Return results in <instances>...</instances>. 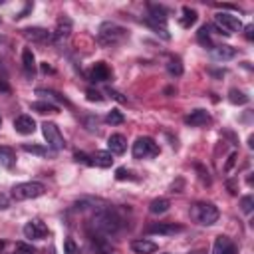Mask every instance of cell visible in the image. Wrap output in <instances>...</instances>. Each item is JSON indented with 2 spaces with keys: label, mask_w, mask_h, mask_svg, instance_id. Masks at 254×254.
<instances>
[{
  "label": "cell",
  "mask_w": 254,
  "mask_h": 254,
  "mask_svg": "<svg viewBox=\"0 0 254 254\" xmlns=\"http://www.w3.org/2000/svg\"><path fill=\"white\" fill-rule=\"evenodd\" d=\"M91 228L101 236H111V234H117L123 228V218L113 206L105 204V206H101V208H97L93 212Z\"/></svg>",
  "instance_id": "6da1fadb"
},
{
  "label": "cell",
  "mask_w": 254,
  "mask_h": 254,
  "mask_svg": "<svg viewBox=\"0 0 254 254\" xmlns=\"http://www.w3.org/2000/svg\"><path fill=\"white\" fill-rule=\"evenodd\" d=\"M97 38L103 46H113V44H119L127 38V30L115 22H103L99 26V32H97Z\"/></svg>",
  "instance_id": "7a4b0ae2"
},
{
  "label": "cell",
  "mask_w": 254,
  "mask_h": 254,
  "mask_svg": "<svg viewBox=\"0 0 254 254\" xmlns=\"http://www.w3.org/2000/svg\"><path fill=\"white\" fill-rule=\"evenodd\" d=\"M190 216L202 224V226H210L218 220V208L212 202H194L190 206Z\"/></svg>",
  "instance_id": "3957f363"
},
{
  "label": "cell",
  "mask_w": 254,
  "mask_h": 254,
  "mask_svg": "<svg viewBox=\"0 0 254 254\" xmlns=\"http://www.w3.org/2000/svg\"><path fill=\"white\" fill-rule=\"evenodd\" d=\"M46 192V187L42 183L36 181H28V183H20L12 187V198L16 200H30V198H38Z\"/></svg>",
  "instance_id": "277c9868"
},
{
  "label": "cell",
  "mask_w": 254,
  "mask_h": 254,
  "mask_svg": "<svg viewBox=\"0 0 254 254\" xmlns=\"http://www.w3.org/2000/svg\"><path fill=\"white\" fill-rule=\"evenodd\" d=\"M159 155V145L151 137H137L133 143V157L135 159H151Z\"/></svg>",
  "instance_id": "5b68a950"
},
{
  "label": "cell",
  "mask_w": 254,
  "mask_h": 254,
  "mask_svg": "<svg viewBox=\"0 0 254 254\" xmlns=\"http://www.w3.org/2000/svg\"><path fill=\"white\" fill-rule=\"evenodd\" d=\"M42 133H44V139H46V143H48L50 149L60 151V149L65 147V139H64V135L60 133V127H58L56 123L44 121V123H42Z\"/></svg>",
  "instance_id": "8992f818"
},
{
  "label": "cell",
  "mask_w": 254,
  "mask_h": 254,
  "mask_svg": "<svg viewBox=\"0 0 254 254\" xmlns=\"http://www.w3.org/2000/svg\"><path fill=\"white\" fill-rule=\"evenodd\" d=\"M214 22H216V26H218L222 32H226L228 36H230L232 32H240V30L244 28L238 16H232V14H226V12H218V14L214 16Z\"/></svg>",
  "instance_id": "52a82bcc"
},
{
  "label": "cell",
  "mask_w": 254,
  "mask_h": 254,
  "mask_svg": "<svg viewBox=\"0 0 254 254\" xmlns=\"http://www.w3.org/2000/svg\"><path fill=\"white\" fill-rule=\"evenodd\" d=\"M24 236L30 240H42L48 236V226L40 218H32L24 224Z\"/></svg>",
  "instance_id": "ba28073f"
},
{
  "label": "cell",
  "mask_w": 254,
  "mask_h": 254,
  "mask_svg": "<svg viewBox=\"0 0 254 254\" xmlns=\"http://www.w3.org/2000/svg\"><path fill=\"white\" fill-rule=\"evenodd\" d=\"M185 228L181 224H175V222H157V224H151L147 228L149 234H163V236H173V234H179Z\"/></svg>",
  "instance_id": "9c48e42d"
},
{
  "label": "cell",
  "mask_w": 254,
  "mask_h": 254,
  "mask_svg": "<svg viewBox=\"0 0 254 254\" xmlns=\"http://www.w3.org/2000/svg\"><path fill=\"white\" fill-rule=\"evenodd\" d=\"M69 34H71V20H69L67 16H62V18L58 20V24H56V30H54L52 38H54L56 42H64V40L69 38Z\"/></svg>",
  "instance_id": "30bf717a"
},
{
  "label": "cell",
  "mask_w": 254,
  "mask_h": 254,
  "mask_svg": "<svg viewBox=\"0 0 254 254\" xmlns=\"http://www.w3.org/2000/svg\"><path fill=\"white\" fill-rule=\"evenodd\" d=\"M22 36L28 40V42H46L52 38V34L46 30V28H40V26H32V28H24L22 30Z\"/></svg>",
  "instance_id": "8fae6325"
},
{
  "label": "cell",
  "mask_w": 254,
  "mask_h": 254,
  "mask_svg": "<svg viewBox=\"0 0 254 254\" xmlns=\"http://www.w3.org/2000/svg\"><path fill=\"white\" fill-rule=\"evenodd\" d=\"M14 129L20 133V135H32L36 131V121L30 117V115H18L14 119Z\"/></svg>",
  "instance_id": "7c38bea8"
},
{
  "label": "cell",
  "mask_w": 254,
  "mask_h": 254,
  "mask_svg": "<svg viewBox=\"0 0 254 254\" xmlns=\"http://www.w3.org/2000/svg\"><path fill=\"white\" fill-rule=\"evenodd\" d=\"M208 121H210V115H208L206 109H194V111H190V113L185 117V123L190 125V127H202V125H206Z\"/></svg>",
  "instance_id": "4fadbf2b"
},
{
  "label": "cell",
  "mask_w": 254,
  "mask_h": 254,
  "mask_svg": "<svg viewBox=\"0 0 254 254\" xmlns=\"http://www.w3.org/2000/svg\"><path fill=\"white\" fill-rule=\"evenodd\" d=\"M107 149H109L111 155H123L125 149H127V139L121 133H113L107 139Z\"/></svg>",
  "instance_id": "5bb4252c"
},
{
  "label": "cell",
  "mask_w": 254,
  "mask_h": 254,
  "mask_svg": "<svg viewBox=\"0 0 254 254\" xmlns=\"http://www.w3.org/2000/svg\"><path fill=\"white\" fill-rule=\"evenodd\" d=\"M212 254H236V246L228 236H216L212 244Z\"/></svg>",
  "instance_id": "9a60e30c"
},
{
  "label": "cell",
  "mask_w": 254,
  "mask_h": 254,
  "mask_svg": "<svg viewBox=\"0 0 254 254\" xmlns=\"http://www.w3.org/2000/svg\"><path fill=\"white\" fill-rule=\"evenodd\" d=\"M210 52H212V58L218 60V62H228V60H232V58L236 56V48H232V46H228V44L214 46Z\"/></svg>",
  "instance_id": "2e32d148"
},
{
  "label": "cell",
  "mask_w": 254,
  "mask_h": 254,
  "mask_svg": "<svg viewBox=\"0 0 254 254\" xmlns=\"http://www.w3.org/2000/svg\"><path fill=\"white\" fill-rule=\"evenodd\" d=\"M109 77H111V71H109V67H107L105 62L93 64V67H91V71H89V79H91V81H107Z\"/></svg>",
  "instance_id": "e0dca14e"
},
{
  "label": "cell",
  "mask_w": 254,
  "mask_h": 254,
  "mask_svg": "<svg viewBox=\"0 0 254 254\" xmlns=\"http://www.w3.org/2000/svg\"><path fill=\"white\" fill-rule=\"evenodd\" d=\"M131 250L135 254H153L157 250V244L153 240H147V238H137L131 242Z\"/></svg>",
  "instance_id": "ac0fdd59"
},
{
  "label": "cell",
  "mask_w": 254,
  "mask_h": 254,
  "mask_svg": "<svg viewBox=\"0 0 254 254\" xmlns=\"http://www.w3.org/2000/svg\"><path fill=\"white\" fill-rule=\"evenodd\" d=\"M145 24L157 34V36H161L163 40H171V34H169V30H167V20H153V18H145Z\"/></svg>",
  "instance_id": "d6986e66"
},
{
  "label": "cell",
  "mask_w": 254,
  "mask_h": 254,
  "mask_svg": "<svg viewBox=\"0 0 254 254\" xmlns=\"http://www.w3.org/2000/svg\"><path fill=\"white\" fill-rule=\"evenodd\" d=\"M22 67H24V73L28 77H32L36 73V60H34V52L30 48L22 50Z\"/></svg>",
  "instance_id": "ffe728a7"
},
{
  "label": "cell",
  "mask_w": 254,
  "mask_h": 254,
  "mask_svg": "<svg viewBox=\"0 0 254 254\" xmlns=\"http://www.w3.org/2000/svg\"><path fill=\"white\" fill-rule=\"evenodd\" d=\"M91 165L101 167V169H107V167L113 165V155L109 151H95L91 155Z\"/></svg>",
  "instance_id": "44dd1931"
},
{
  "label": "cell",
  "mask_w": 254,
  "mask_h": 254,
  "mask_svg": "<svg viewBox=\"0 0 254 254\" xmlns=\"http://www.w3.org/2000/svg\"><path fill=\"white\" fill-rule=\"evenodd\" d=\"M181 18H179V24L183 26V28H190V26H194L196 24V18H198V14H196V10H192V8H189V6H185L183 10H181Z\"/></svg>",
  "instance_id": "7402d4cb"
},
{
  "label": "cell",
  "mask_w": 254,
  "mask_h": 254,
  "mask_svg": "<svg viewBox=\"0 0 254 254\" xmlns=\"http://www.w3.org/2000/svg\"><path fill=\"white\" fill-rule=\"evenodd\" d=\"M14 163H16V153H14V149L0 145V165H2L4 169H12Z\"/></svg>",
  "instance_id": "603a6c76"
},
{
  "label": "cell",
  "mask_w": 254,
  "mask_h": 254,
  "mask_svg": "<svg viewBox=\"0 0 254 254\" xmlns=\"http://www.w3.org/2000/svg\"><path fill=\"white\" fill-rule=\"evenodd\" d=\"M169 206H171V200L169 198H153L151 200V204H149V212L151 214H165L167 210H169Z\"/></svg>",
  "instance_id": "cb8c5ba5"
},
{
  "label": "cell",
  "mask_w": 254,
  "mask_h": 254,
  "mask_svg": "<svg viewBox=\"0 0 254 254\" xmlns=\"http://www.w3.org/2000/svg\"><path fill=\"white\" fill-rule=\"evenodd\" d=\"M75 210H85V208H101V206H105V202L101 200V198H79V200H75Z\"/></svg>",
  "instance_id": "d4e9b609"
},
{
  "label": "cell",
  "mask_w": 254,
  "mask_h": 254,
  "mask_svg": "<svg viewBox=\"0 0 254 254\" xmlns=\"http://www.w3.org/2000/svg\"><path fill=\"white\" fill-rule=\"evenodd\" d=\"M30 107H32V111H36V113H58V105L56 103H52V101H34V103H30Z\"/></svg>",
  "instance_id": "484cf974"
},
{
  "label": "cell",
  "mask_w": 254,
  "mask_h": 254,
  "mask_svg": "<svg viewBox=\"0 0 254 254\" xmlns=\"http://www.w3.org/2000/svg\"><path fill=\"white\" fill-rule=\"evenodd\" d=\"M248 99H250V97H248L244 91L236 89V87H232V89L228 91V101H230L232 105H246Z\"/></svg>",
  "instance_id": "4316f807"
},
{
  "label": "cell",
  "mask_w": 254,
  "mask_h": 254,
  "mask_svg": "<svg viewBox=\"0 0 254 254\" xmlns=\"http://www.w3.org/2000/svg\"><path fill=\"white\" fill-rule=\"evenodd\" d=\"M196 40H198V44H200V46H204V48H208V50H212V48H214L208 26H202V28L196 32Z\"/></svg>",
  "instance_id": "83f0119b"
},
{
  "label": "cell",
  "mask_w": 254,
  "mask_h": 254,
  "mask_svg": "<svg viewBox=\"0 0 254 254\" xmlns=\"http://www.w3.org/2000/svg\"><path fill=\"white\" fill-rule=\"evenodd\" d=\"M36 95H42V97H46V99H54V101H60V103L69 105V101H67L64 95H60V93H56V91H52V89H44V87H40V89H36Z\"/></svg>",
  "instance_id": "f1b7e54d"
},
{
  "label": "cell",
  "mask_w": 254,
  "mask_h": 254,
  "mask_svg": "<svg viewBox=\"0 0 254 254\" xmlns=\"http://www.w3.org/2000/svg\"><path fill=\"white\" fill-rule=\"evenodd\" d=\"M149 18L153 20H167V10L159 4H149Z\"/></svg>",
  "instance_id": "f546056e"
},
{
  "label": "cell",
  "mask_w": 254,
  "mask_h": 254,
  "mask_svg": "<svg viewBox=\"0 0 254 254\" xmlns=\"http://www.w3.org/2000/svg\"><path fill=\"white\" fill-rule=\"evenodd\" d=\"M167 71H169L171 75H175V77L183 75V64H181V60H179V58H171L169 64H167Z\"/></svg>",
  "instance_id": "4dcf8cb0"
},
{
  "label": "cell",
  "mask_w": 254,
  "mask_h": 254,
  "mask_svg": "<svg viewBox=\"0 0 254 254\" xmlns=\"http://www.w3.org/2000/svg\"><path fill=\"white\" fill-rule=\"evenodd\" d=\"M123 113L121 111H117V109H111L109 113H107V117H105V121L109 123V125H121L123 123Z\"/></svg>",
  "instance_id": "1f68e13d"
},
{
  "label": "cell",
  "mask_w": 254,
  "mask_h": 254,
  "mask_svg": "<svg viewBox=\"0 0 254 254\" xmlns=\"http://www.w3.org/2000/svg\"><path fill=\"white\" fill-rule=\"evenodd\" d=\"M64 254H79V246L75 244L73 238H65L64 240Z\"/></svg>",
  "instance_id": "d6a6232c"
},
{
  "label": "cell",
  "mask_w": 254,
  "mask_h": 254,
  "mask_svg": "<svg viewBox=\"0 0 254 254\" xmlns=\"http://www.w3.org/2000/svg\"><path fill=\"white\" fill-rule=\"evenodd\" d=\"M252 208H254V198H252V196H242V198H240V210H242L244 214H250Z\"/></svg>",
  "instance_id": "836d02e7"
},
{
  "label": "cell",
  "mask_w": 254,
  "mask_h": 254,
  "mask_svg": "<svg viewBox=\"0 0 254 254\" xmlns=\"http://www.w3.org/2000/svg\"><path fill=\"white\" fill-rule=\"evenodd\" d=\"M22 149L26 151V153H34V155H48V149H44V147H38V145H22Z\"/></svg>",
  "instance_id": "e575fe53"
},
{
  "label": "cell",
  "mask_w": 254,
  "mask_h": 254,
  "mask_svg": "<svg viewBox=\"0 0 254 254\" xmlns=\"http://www.w3.org/2000/svg\"><path fill=\"white\" fill-rule=\"evenodd\" d=\"M115 179H117V181H125V179L133 181L135 177L131 175V171H127V169H123V167H121V169H117V171H115Z\"/></svg>",
  "instance_id": "d590c367"
},
{
  "label": "cell",
  "mask_w": 254,
  "mask_h": 254,
  "mask_svg": "<svg viewBox=\"0 0 254 254\" xmlns=\"http://www.w3.org/2000/svg\"><path fill=\"white\" fill-rule=\"evenodd\" d=\"M85 95H87V99H89V101H103L101 93H99V91H95V89H87V91H85Z\"/></svg>",
  "instance_id": "8d00e7d4"
},
{
  "label": "cell",
  "mask_w": 254,
  "mask_h": 254,
  "mask_svg": "<svg viewBox=\"0 0 254 254\" xmlns=\"http://www.w3.org/2000/svg\"><path fill=\"white\" fill-rule=\"evenodd\" d=\"M107 93H109V95H111L113 99H117V101H121V103H125V101H127V99H125V97H123L121 93H117V91H113V89H107Z\"/></svg>",
  "instance_id": "74e56055"
},
{
  "label": "cell",
  "mask_w": 254,
  "mask_h": 254,
  "mask_svg": "<svg viewBox=\"0 0 254 254\" xmlns=\"http://www.w3.org/2000/svg\"><path fill=\"white\" fill-rule=\"evenodd\" d=\"M10 206V200H8V196L6 194H0V210H6Z\"/></svg>",
  "instance_id": "f35d334b"
},
{
  "label": "cell",
  "mask_w": 254,
  "mask_h": 254,
  "mask_svg": "<svg viewBox=\"0 0 254 254\" xmlns=\"http://www.w3.org/2000/svg\"><path fill=\"white\" fill-rule=\"evenodd\" d=\"M244 32H246V40H252V38H254V26H252V24H248V26L244 28Z\"/></svg>",
  "instance_id": "ab89813d"
},
{
  "label": "cell",
  "mask_w": 254,
  "mask_h": 254,
  "mask_svg": "<svg viewBox=\"0 0 254 254\" xmlns=\"http://www.w3.org/2000/svg\"><path fill=\"white\" fill-rule=\"evenodd\" d=\"M0 93H10V85L6 83V79H0Z\"/></svg>",
  "instance_id": "60d3db41"
},
{
  "label": "cell",
  "mask_w": 254,
  "mask_h": 254,
  "mask_svg": "<svg viewBox=\"0 0 254 254\" xmlns=\"http://www.w3.org/2000/svg\"><path fill=\"white\" fill-rule=\"evenodd\" d=\"M234 159H236V153H232V155H230V157H228V163H226V167H224V169H226V171H228V169H230V167H232V163H234Z\"/></svg>",
  "instance_id": "b9f144b4"
},
{
  "label": "cell",
  "mask_w": 254,
  "mask_h": 254,
  "mask_svg": "<svg viewBox=\"0 0 254 254\" xmlns=\"http://www.w3.org/2000/svg\"><path fill=\"white\" fill-rule=\"evenodd\" d=\"M2 42H4V38H2V36H0V44H2Z\"/></svg>",
  "instance_id": "7bdbcfd3"
},
{
  "label": "cell",
  "mask_w": 254,
  "mask_h": 254,
  "mask_svg": "<svg viewBox=\"0 0 254 254\" xmlns=\"http://www.w3.org/2000/svg\"><path fill=\"white\" fill-rule=\"evenodd\" d=\"M0 125H2V117H0Z\"/></svg>",
  "instance_id": "ee69618b"
},
{
  "label": "cell",
  "mask_w": 254,
  "mask_h": 254,
  "mask_svg": "<svg viewBox=\"0 0 254 254\" xmlns=\"http://www.w3.org/2000/svg\"><path fill=\"white\" fill-rule=\"evenodd\" d=\"M0 24H2V18H0Z\"/></svg>",
  "instance_id": "f6af8a7d"
}]
</instances>
